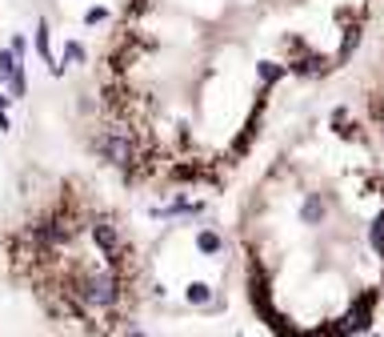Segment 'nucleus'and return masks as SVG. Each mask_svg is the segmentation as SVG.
<instances>
[{
	"instance_id": "nucleus-1",
	"label": "nucleus",
	"mask_w": 384,
	"mask_h": 337,
	"mask_svg": "<svg viewBox=\"0 0 384 337\" xmlns=\"http://www.w3.org/2000/svg\"><path fill=\"white\" fill-rule=\"evenodd\" d=\"M381 0H128L100 153L128 181L221 189L300 89L348 69Z\"/></svg>"
},
{
	"instance_id": "nucleus-2",
	"label": "nucleus",
	"mask_w": 384,
	"mask_h": 337,
	"mask_svg": "<svg viewBox=\"0 0 384 337\" xmlns=\"http://www.w3.org/2000/svg\"><path fill=\"white\" fill-rule=\"evenodd\" d=\"M240 281L272 337H361L384 305V153L352 109L289 133L236 209Z\"/></svg>"
},
{
	"instance_id": "nucleus-3",
	"label": "nucleus",
	"mask_w": 384,
	"mask_h": 337,
	"mask_svg": "<svg viewBox=\"0 0 384 337\" xmlns=\"http://www.w3.org/2000/svg\"><path fill=\"white\" fill-rule=\"evenodd\" d=\"M8 269L68 329L113 337L144 301V261L109 209L65 193L8 237Z\"/></svg>"
},
{
	"instance_id": "nucleus-4",
	"label": "nucleus",
	"mask_w": 384,
	"mask_h": 337,
	"mask_svg": "<svg viewBox=\"0 0 384 337\" xmlns=\"http://www.w3.org/2000/svg\"><path fill=\"white\" fill-rule=\"evenodd\" d=\"M364 124L384 153V36L376 41L368 72H364Z\"/></svg>"
}]
</instances>
